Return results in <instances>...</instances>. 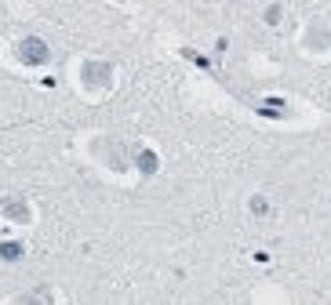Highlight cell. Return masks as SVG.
<instances>
[{
  "label": "cell",
  "instance_id": "cell-1",
  "mask_svg": "<svg viewBox=\"0 0 331 305\" xmlns=\"http://www.w3.org/2000/svg\"><path fill=\"white\" fill-rule=\"evenodd\" d=\"M18 58H22V62H30V66H40V62H48V58H51V51L44 48V40L30 36V40H22V44H18Z\"/></svg>",
  "mask_w": 331,
  "mask_h": 305
}]
</instances>
